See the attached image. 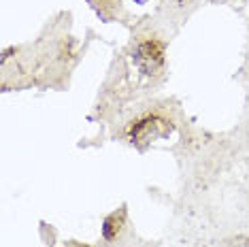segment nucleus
Instances as JSON below:
<instances>
[{"label":"nucleus","instance_id":"1","mask_svg":"<svg viewBox=\"0 0 249 247\" xmlns=\"http://www.w3.org/2000/svg\"><path fill=\"white\" fill-rule=\"evenodd\" d=\"M134 62L145 75H154L164 62V49L156 41H145L134 49Z\"/></svg>","mask_w":249,"mask_h":247},{"label":"nucleus","instance_id":"5","mask_svg":"<svg viewBox=\"0 0 249 247\" xmlns=\"http://www.w3.org/2000/svg\"><path fill=\"white\" fill-rule=\"evenodd\" d=\"M69 247H77V245H69Z\"/></svg>","mask_w":249,"mask_h":247},{"label":"nucleus","instance_id":"2","mask_svg":"<svg viewBox=\"0 0 249 247\" xmlns=\"http://www.w3.org/2000/svg\"><path fill=\"white\" fill-rule=\"evenodd\" d=\"M168 132H171V126H168L166 120H162V117H145V120H141L132 126L130 137H132L134 143H151Z\"/></svg>","mask_w":249,"mask_h":247},{"label":"nucleus","instance_id":"4","mask_svg":"<svg viewBox=\"0 0 249 247\" xmlns=\"http://www.w3.org/2000/svg\"><path fill=\"white\" fill-rule=\"evenodd\" d=\"M137 2H145V0H137Z\"/></svg>","mask_w":249,"mask_h":247},{"label":"nucleus","instance_id":"3","mask_svg":"<svg viewBox=\"0 0 249 247\" xmlns=\"http://www.w3.org/2000/svg\"><path fill=\"white\" fill-rule=\"evenodd\" d=\"M103 232H105V239H115V234L120 232V220H117V215L107 217Z\"/></svg>","mask_w":249,"mask_h":247}]
</instances>
